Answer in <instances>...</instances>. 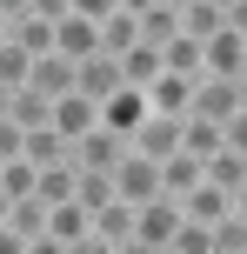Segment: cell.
Segmentation results:
<instances>
[{"instance_id": "8fae6325", "label": "cell", "mask_w": 247, "mask_h": 254, "mask_svg": "<svg viewBox=\"0 0 247 254\" xmlns=\"http://www.w3.org/2000/svg\"><path fill=\"white\" fill-rule=\"evenodd\" d=\"M27 87L34 94H47V101H60L67 87H74V61H67V54H34V67H27Z\"/></svg>"}, {"instance_id": "2e32d148", "label": "cell", "mask_w": 247, "mask_h": 254, "mask_svg": "<svg viewBox=\"0 0 247 254\" xmlns=\"http://www.w3.org/2000/svg\"><path fill=\"white\" fill-rule=\"evenodd\" d=\"M200 174H207V167H200V154H187V147H174L167 161H160V194H174V201H181L187 188H200Z\"/></svg>"}, {"instance_id": "d590c367", "label": "cell", "mask_w": 247, "mask_h": 254, "mask_svg": "<svg viewBox=\"0 0 247 254\" xmlns=\"http://www.w3.org/2000/svg\"><path fill=\"white\" fill-rule=\"evenodd\" d=\"M241 80H247V47H241Z\"/></svg>"}, {"instance_id": "8d00e7d4", "label": "cell", "mask_w": 247, "mask_h": 254, "mask_svg": "<svg viewBox=\"0 0 247 254\" xmlns=\"http://www.w3.org/2000/svg\"><path fill=\"white\" fill-rule=\"evenodd\" d=\"M167 7H187V0H167Z\"/></svg>"}, {"instance_id": "f1b7e54d", "label": "cell", "mask_w": 247, "mask_h": 254, "mask_svg": "<svg viewBox=\"0 0 247 254\" xmlns=\"http://www.w3.org/2000/svg\"><path fill=\"white\" fill-rule=\"evenodd\" d=\"M167 254H214L207 221H181V228H174V241H167Z\"/></svg>"}, {"instance_id": "52a82bcc", "label": "cell", "mask_w": 247, "mask_h": 254, "mask_svg": "<svg viewBox=\"0 0 247 254\" xmlns=\"http://www.w3.org/2000/svg\"><path fill=\"white\" fill-rule=\"evenodd\" d=\"M127 147L147 154V161H167V154L181 147V114H154V107H147V121L127 134Z\"/></svg>"}, {"instance_id": "ba28073f", "label": "cell", "mask_w": 247, "mask_h": 254, "mask_svg": "<svg viewBox=\"0 0 247 254\" xmlns=\"http://www.w3.org/2000/svg\"><path fill=\"white\" fill-rule=\"evenodd\" d=\"M67 154H74V167H114L120 154H127V134H114L107 121H94V127H87V134H80Z\"/></svg>"}, {"instance_id": "9a60e30c", "label": "cell", "mask_w": 247, "mask_h": 254, "mask_svg": "<svg viewBox=\"0 0 247 254\" xmlns=\"http://www.w3.org/2000/svg\"><path fill=\"white\" fill-rule=\"evenodd\" d=\"M100 121L114 127V134H134V127L147 121V87H120L114 101H100Z\"/></svg>"}, {"instance_id": "1f68e13d", "label": "cell", "mask_w": 247, "mask_h": 254, "mask_svg": "<svg viewBox=\"0 0 247 254\" xmlns=\"http://www.w3.org/2000/svg\"><path fill=\"white\" fill-rule=\"evenodd\" d=\"M227 27H234V34H247V0H227Z\"/></svg>"}, {"instance_id": "3957f363", "label": "cell", "mask_w": 247, "mask_h": 254, "mask_svg": "<svg viewBox=\"0 0 247 254\" xmlns=\"http://www.w3.org/2000/svg\"><path fill=\"white\" fill-rule=\"evenodd\" d=\"M234 107H247V80H241V74H200V80H194V101H187V114L227 121Z\"/></svg>"}, {"instance_id": "e0dca14e", "label": "cell", "mask_w": 247, "mask_h": 254, "mask_svg": "<svg viewBox=\"0 0 247 254\" xmlns=\"http://www.w3.org/2000/svg\"><path fill=\"white\" fill-rule=\"evenodd\" d=\"M27 161L34 167H53V161H74V154H67V134H53V121H40V127H27Z\"/></svg>"}, {"instance_id": "e575fe53", "label": "cell", "mask_w": 247, "mask_h": 254, "mask_svg": "<svg viewBox=\"0 0 247 254\" xmlns=\"http://www.w3.org/2000/svg\"><path fill=\"white\" fill-rule=\"evenodd\" d=\"M0 221H7V188H0Z\"/></svg>"}, {"instance_id": "7c38bea8", "label": "cell", "mask_w": 247, "mask_h": 254, "mask_svg": "<svg viewBox=\"0 0 247 254\" xmlns=\"http://www.w3.org/2000/svg\"><path fill=\"white\" fill-rule=\"evenodd\" d=\"M160 67H167V74L200 80V74H207V40H194V34H174V40H160Z\"/></svg>"}, {"instance_id": "7a4b0ae2", "label": "cell", "mask_w": 247, "mask_h": 254, "mask_svg": "<svg viewBox=\"0 0 247 254\" xmlns=\"http://www.w3.org/2000/svg\"><path fill=\"white\" fill-rule=\"evenodd\" d=\"M181 201L174 194H154V201H141L134 207V254H167V241H174V228H181Z\"/></svg>"}, {"instance_id": "484cf974", "label": "cell", "mask_w": 247, "mask_h": 254, "mask_svg": "<svg viewBox=\"0 0 247 254\" xmlns=\"http://www.w3.org/2000/svg\"><path fill=\"white\" fill-rule=\"evenodd\" d=\"M174 34H181V7L154 0V7L141 13V40H154V47H160V40H174Z\"/></svg>"}, {"instance_id": "603a6c76", "label": "cell", "mask_w": 247, "mask_h": 254, "mask_svg": "<svg viewBox=\"0 0 247 254\" xmlns=\"http://www.w3.org/2000/svg\"><path fill=\"white\" fill-rule=\"evenodd\" d=\"M7 121L40 127V121H53V101H47V94H34V87H13V94H7Z\"/></svg>"}, {"instance_id": "5bb4252c", "label": "cell", "mask_w": 247, "mask_h": 254, "mask_svg": "<svg viewBox=\"0 0 247 254\" xmlns=\"http://www.w3.org/2000/svg\"><path fill=\"white\" fill-rule=\"evenodd\" d=\"M187 101H194V80L187 74H167V67H160V74L147 80V107H154V114H187Z\"/></svg>"}, {"instance_id": "d4e9b609", "label": "cell", "mask_w": 247, "mask_h": 254, "mask_svg": "<svg viewBox=\"0 0 247 254\" xmlns=\"http://www.w3.org/2000/svg\"><path fill=\"white\" fill-rule=\"evenodd\" d=\"M207 241H214V254H247V214H234V207H227V214L207 228Z\"/></svg>"}, {"instance_id": "836d02e7", "label": "cell", "mask_w": 247, "mask_h": 254, "mask_svg": "<svg viewBox=\"0 0 247 254\" xmlns=\"http://www.w3.org/2000/svg\"><path fill=\"white\" fill-rule=\"evenodd\" d=\"M120 7H127V13H147V7H154V0H120Z\"/></svg>"}, {"instance_id": "30bf717a", "label": "cell", "mask_w": 247, "mask_h": 254, "mask_svg": "<svg viewBox=\"0 0 247 254\" xmlns=\"http://www.w3.org/2000/svg\"><path fill=\"white\" fill-rule=\"evenodd\" d=\"M94 121H100V101H87L80 87H67L60 101H53V134H67V147H74V140L87 134Z\"/></svg>"}, {"instance_id": "8992f818", "label": "cell", "mask_w": 247, "mask_h": 254, "mask_svg": "<svg viewBox=\"0 0 247 254\" xmlns=\"http://www.w3.org/2000/svg\"><path fill=\"white\" fill-rule=\"evenodd\" d=\"M114 194H120V201H134V207H141V201H154V194H160V161H147V154H120V161H114Z\"/></svg>"}, {"instance_id": "d6a6232c", "label": "cell", "mask_w": 247, "mask_h": 254, "mask_svg": "<svg viewBox=\"0 0 247 254\" xmlns=\"http://www.w3.org/2000/svg\"><path fill=\"white\" fill-rule=\"evenodd\" d=\"M234 214H247V181H241V188H234Z\"/></svg>"}, {"instance_id": "83f0119b", "label": "cell", "mask_w": 247, "mask_h": 254, "mask_svg": "<svg viewBox=\"0 0 247 254\" xmlns=\"http://www.w3.org/2000/svg\"><path fill=\"white\" fill-rule=\"evenodd\" d=\"M27 67H34V54L13 34H0V80H7V87H27Z\"/></svg>"}, {"instance_id": "ffe728a7", "label": "cell", "mask_w": 247, "mask_h": 254, "mask_svg": "<svg viewBox=\"0 0 247 254\" xmlns=\"http://www.w3.org/2000/svg\"><path fill=\"white\" fill-rule=\"evenodd\" d=\"M74 181H80V167L74 161H53V167H40V181H34V194H40V201H74Z\"/></svg>"}, {"instance_id": "ac0fdd59", "label": "cell", "mask_w": 247, "mask_h": 254, "mask_svg": "<svg viewBox=\"0 0 247 254\" xmlns=\"http://www.w3.org/2000/svg\"><path fill=\"white\" fill-rule=\"evenodd\" d=\"M227 27V7H214V0H187L181 7V34H194V40H214Z\"/></svg>"}, {"instance_id": "6da1fadb", "label": "cell", "mask_w": 247, "mask_h": 254, "mask_svg": "<svg viewBox=\"0 0 247 254\" xmlns=\"http://www.w3.org/2000/svg\"><path fill=\"white\" fill-rule=\"evenodd\" d=\"M40 248L47 254H94V214L80 201H53L47 228H40Z\"/></svg>"}, {"instance_id": "d6986e66", "label": "cell", "mask_w": 247, "mask_h": 254, "mask_svg": "<svg viewBox=\"0 0 247 254\" xmlns=\"http://www.w3.org/2000/svg\"><path fill=\"white\" fill-rule=\"evenodd\" d=\"M120 74H127V87H147V80L160 74V47L154 40H134V47L120 54Z\"/></svg>"}, {"instance_id": "7402d4cb", "label": "cell", "mask_w": 247, "mask_h": 254, "mask_svg": "<svg viewBox=\"0 0 247 254\" xmlns=\"http://www.w3.org/2000/svg\"><path fill=\"white\" fill-rule=\"evenodd\" d=\"M241 47H247V34L221 27V34L207 40V74H241Z\"/></svg>"}, {"instance_id": "277c9868", "label": "cell", "mask_w": 247, "mask_h": 254, "mask_svg": "<svg viewBox=\"0 0 247 254\" xmlns=\"http://www.w3.org/2000/svg\"><path fill=\"white\" fill-rule=\"evenodd\" d=\"M94 254H134V201H100L94 207Z\"/></svg>"}, {"instance_id": "74e56055", "label": "cell", "mask_w": 247, "mask_h": 254, "mask_svg": "<svg viewBox=\"0 0 247 254\" xmlns=\"http://www.w3.org/2000/svg\"><path fill=\"white\" fill-rule=\"evenodd\" d=\"M214 7H227V0H214Z\"/></svg>"}, {"instance_id": "f546056e", "label": "cell", "mask_w": 247, "mask_h": 254, "mask_svg": "<svg viewBox=\"0 0 247 254\" xmlns=\"http://www.w3.org/2000/svg\"><path fill=\"white\" fill-rule=\"evenodd\" d=\"M221 140H227L234 154H247V107H234V114L221 121Z\"/></svg>"}, {"instance_id": "4fadbf2b", "label": "cell", "mask_w": 247, "mask_h": 254, "mask_svg": "<svg viewBox=\"0 0 247 254\" xmlns=\"http://www.w3.org/2000/svg\"><path fill=\"white\" fill-rule=\"evenodd\" d=\"M227 207H234V194H227L221 181H207V174H200V188H187V194H181V214H187V221H207V228L227 214Z\"/></svg>"}, {"instance_id": "cb8c5ba5", "label": "cell", "mask_w": 247, "mask_h": 254, "mask_svg": "<svg viewBox=\"0 0 247 254\" xmlns=\"http://www.w3.org/2000/svg\"><path fill=\"white\" fill-rule=\"evenodd\" d=\"M200 167H207V181H221L227 194H234L241 181H247V154H234V147H214V154H207Z\"/></svg>"}, {"instance_id": "5b68a950", "label": "cell", "mask_w": 247, "mask_h": 254, "mask_svg": "<svg viewBox=\"0 0 247 254\" xmlns=\"http://www.w3.org/2000/svg\"><path fill=\"white\" fill-rule=\"evenodd\" d=\"M74 87L87 94V101H114V94L127 87V74H120V54H107V47H94L87 61H74Z\"/></svg>"}, {"instance_id": "44dd1931", "label": "cell", "mask_w": 247, "mask_h": 254, "mask_svg": "<svg viewBox=\"0 0 247 254\" xmlns=\"http://www.w3.org/2000/svg\"><path fill=\"white\" fill-rule=\"evenodd\" d=\"M134 40H141V13L114 7V13H107V20H100V47H107V54H127Z\"/></svg>"}, {"instance_id": "4316f807", "label": "cell", "mask_w": 247, "mask_h": 254, "mask_svg": "<svg viewBox=\"0 0 247 254\" xmlns=\"http://www.w3.org/2000/svg\"><path fill=\"white\" fill-rule=\"evenodd\" d=\"M40 167L27 161V154H13V161H0V188H7V201H20V194H34Z\"/></svg>"}, {"instance_id": "4dcf8cb0", "label": "cell", "mask_w": 247, "mask_h": 254, "mask_svg": "<svg viewBox=\"0 0 247 254\" xmlns=\"http://www.w3.org/2000/svg\"><path fill=\"white\" fill-rule=\"evenodd\" d=\"M114 7H120V0H74V13H87V20H107Z\"/></svg>"}, {"instance_id": "9c48e42d", "label": "cell", "mask_w": 247, "mask_h": 254, "mask_svg": "<svg viewBox=\"0 0 247 254\" xmlns=\"http://www.w3.org/2000/svg\"><path fill=\"white\" fill-rule=\"evenodd\" d=\"M94 47H100V20H87V13L67 7L60 20H53V54H67V61H87Z\"/></svg>"}]
</instances>
